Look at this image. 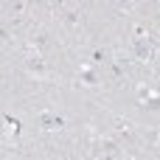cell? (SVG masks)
Listing matches in <instances>:
<instances>
[{
    "label": "cell",
    "instance_id": "obj_1",
    "mask_svg": "<svg viewBox=\"0 0 160 160\" xmlns=\"http://www.w3.org/2000/svg\"><path fill=\"white\" fill-rule=\"evenodd\" d=\"M132 53L138 62H152L155 59V48L149 42V37H141V39H132Z\"/></svg>",
    "mask_w": 160,
    "mask_h": 160
},
{
    "label": "cell",
    "instance_id": "obj_2",
    "mask_svg": "<svg viewBox=\"0 0 160 160\" xmlns=\"http://www.w3.org/2000/svg\"><path fill=\"white\" fill-rule=\"evenodd\" d=\"M25 70L31 76H45V59H42V53H28L25 56Z\"/></svg>",
    "mask_w": 160,
    "mask_h": 160
},
{
    "label": "cell",
    "instance_id": "obj_3",
    "mask_svg": "<svg viewBox=\"0 0 160 160\" xmlns=\"http://www.w3.org/2000/svg\"><path fill=\"white\" fill-rule=\"evenodd\" d=\"M37 124H39L42 129H62V127H65V118L56 115V112H39Z\"/></svg>",
    "mask_w": 160,
    "mask_h": 160
},
{
    "label": "cell",
    "instance_id": "obj_4",
    "mask_svg": "<svg viewBox=\"0 0 160 160\" xmlns=\"http://www.w3.org/2000/svg\"><path fill=\"white\" fill-rule=\"evenodd\" d=\"M79 82H82V84H87V87H96L101 79H98L96 68H90V65H82V68H79Z\"/></svg>",
    "mask_w": 160,
    "mask_h": 160
},
{
    "label": "cell",
    "instance_id": "obj_5",
    "mask_svg": "<svg viewBox=\"0 0 160 160\" xmlns=\"http://www.w3.org/2000/svg\"><path fill=\"white\" fill-rule=\"evenodd\" d=\"M62 14H65V22H68L70 28H79V25H82V14H79L76 8H68V11H62Z\"/></svg>",
    "mask_w": 160,
    "mask_h": 160
},
{
    "label": "cell",
    "instance_id": "obj_6",
    "mask_svg": "<svg viewBox=\"0 0 160 160\" xmlns=\"http://www.w3.org/2000/svg\"><path fill=\"white\" fill-rule=\"evenodd\" d=\"M152 96H155V90H152L149 84H138V101H141V104H146Z\"/></svg>",
    "mask_w": 160,
    "mask_h": 160
},
{
    "label": "cell",
    "instance_id": "obj_7",
    "mask_svg": "<svg viewBox=\"0 0 160 160\" xmlns=\"http://www.w3.org/2000/svg\"><path fill=\"white\" fill-rule=\"evenodd\" d=\"M90 62H93V65H107L110 59H107V53H104L101 48H96V51L90 53Z\"/></svg>",
    "mask_w": 160,
    "mask_h": 160
},
{
    "label": "cell",
    "instance_id": "obj_8",
    "mask_svg": "<svg viewBox=\"0 0 160 160\" xmlns=\"http://www.w3.org/2000/svg\"><path fill=\"white\" fill-rule=\"evenodd\" d=\"M115 132H118V135H129V132H132V124L124 121V118H118V121H115Z\"/></svg>",
    "mask_w": 160,
    "mask_h": 160
},
{
    "label": "cell",
    "instance_id": "obj_9",
    "mask_svg": "<svg viewBox=\"0 0 160 160\" xmlns=\"http://www.w3.org/2000/svg\"><path fill=\"white\" fill-rule=\"evenodd\" d=\"M11 11H14V14H22V11H25V3H22V0H14V3H11Z\"/></svg>",
    "mask_w": 160,
    "mask_h": 160
},
{
    "label": "cell",
    "instance_id": "obj_10",
    "mask_svg": "<svg viewBox=\"0 0 160 160\" xmlns=\"http://www.w3.org/2000/svg\"><path fill=\"white\" fill-rule=\"evenodd\" d=\"M112 3H115V6H118V8H121V11H127V8H129V6H132V0H112Z\"/></svg>",
    "mask_w": 160,
    "mask_h": 160
},
{
    "label": "cell",
    "instance_id": "obj_11",
    "mask_svg": "<svg viewBox=\"0 0 160 160\" xmlns=\"http://www.w3.org/2000/svg\"><path fill=\"white\" fill-rule=\"evenodd\" d=\"M62 3H65V0H53V6H62Z\"/></svg>",
    "mask_w": 160,
    "mask_h": 160
}]
</instances>
